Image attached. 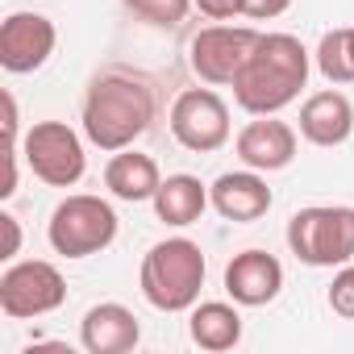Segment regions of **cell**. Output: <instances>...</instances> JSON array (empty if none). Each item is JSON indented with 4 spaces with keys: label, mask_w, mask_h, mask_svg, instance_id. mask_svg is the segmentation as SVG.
Returning a JSON list of instances; mask_svg holds the SVG:
<instances>
[{
    "label": "cell",
    "mask_w": 354,
    "mask_h": 354,
    "mask_svg": "<svg viewBox=\"0 0 354 354\" xmlns=\"http://www.w3.org/2000/svg\"><path fill=\"white\" fill-rule=\"evenodd\" d=\"M308 50L300 38L292 34H263L259 46L250 50L246 67L238 71L234 100L238 109H246L250 117H275L279 109H288L292 100H300L304 84H308Z\"/></svg>",
    "instance_id": "obj_1"
},
{
    "label": "cell",
    "mask_w": 354,
    "mask_h": 354,
    "mask_svg": "<svg viewBox=\"0 0 354 354\" xmlns=\"http://www.w3.org/2000/svg\"><path fill=\"white\" fill-rule=\"evenodd\" d=\"M154 121V92L129 71H104L84 96V133L92 146L117 154L133 146Z\"/></svg>",
    "instance_id": "obj_2"
},
{
    "label": "cell",
    "mask_w": 354,
    "mask_h": 354,
    "mask_svg": "<svg viewBox=\"0 0 354 354\" xmlns=\"http://www.w3.org/2000/svg\"><path fill=\"white\" fill-rule=\"evenodd\" d=\"M205 250L192 238H167L154 242L142 259L138 283L150 308L158 313H192V304H201V288H205Z\"/></svg>",
    "instance_id": "obj_3"
},
{
    "label": "cell",
    "mask_w": 354,
    "mask_h": 354,
    "mask_svg": "<svg viewBox=\"0 0 354 354\" xmlns=\"http://www.w3.org/2000/svg\"><path fill=\"white\" fill-rule=\"evenodd\" d=\"M46 242L63 259H92L117 242V209L104 196L75 192L55 205L46 221Z\"/></svg>",
    "instance_id": "obj_4"
},
{
    "label": "cell",
    "mask_w": 354,
    "mask_h": 354,
    "mask_svg": "<svg viewBox=\"0 0 354 354\" xmlns=\"http://www.w3.org/2000/svg\"><path fill=\"white\" fill-rule=\"evenodd\" d=\"M288 250L304 267H346L354 259V209L308 205L288 221Z\"/></svg>",
    "instance_id": "obj_5"
},
{
    "label": "cell",
    "mask_w": 354,
    "mask_h": 354,
    "mask_svg": "<svg viewBox=\"0 0 354 354\" xmlns=\"http://www.w3.org/2000/svg\"><path fill=\"white\" fill-rule=\"evenodd\" d=\"M63 300H67V279L46 259H21L0 275V313L9 321L46 317L63 308Z\"/></svg>",
    "instance_id": "obj_6"
},
{
    "label": "cell",
    "mask_w": 354,
    "mask_h": 354,
    "mask_svg": "<svg viewBox=\"0 0 354 354\" xmlns=\"http://www.w3.org/2000/svg\"><path fill=\"white\" fill-rule=\"evenodd\" d=\"M21 154H26L30 171L50 188H75L84 180V171H88L84 142L67 121H38L26 133Z\"/></svg>",
    "instance_id": "obj_7"
},
{
    "label": "cell",
    "mask_w": 354,
    "mask_h": 354,
    "mask_svg": "<svg viewBox=\"0 0 354 354\" xmlns=\"http://www.w3.org/2000/svg\"><path fill=\"white\" fill-rule=\"evenodd\" d=\"M171 138L192 154H213L230 142V104L213 88H188L171 104Z\"/></svg>",
    "instance_id": "obj_8"
},
{
    "label": "cell",
    "mask_w": 354,
    "mask_h": 354,
    "mask_svg": "<svg viewBox=\"0 0 354 354\" xmlns=\"http://www.w3.org/2000/svg\"><path fill=\"white\" fill-rule=\"evenodd\" d=\"M259 38L263 34L250 30V26H205L192 38V46H188V63H192V71L205 84L225 88V84L238 80V71L246 67V59L259 46Z\"/></svg>",
    "instance_id": "obj_9"
},
{
    "label": "cell",
    "mask_w": 354,
    "mask_h": 354,
    "mask_svg": "<svg viewBox=\"0 0 354 354\" xmlns=\"http://www.w3.org/2000/svg\"><path fill=\"white\" fill-rule=\"evenodd\" d=\"M59 30L46 13H9L0 26V67L9 75H30L55 55Z\"/></svg>",
    "instance_id": "obj_10"
},
{
    "label": "cell",
    "mask_w": 354,
    "mask_h": 354,
    "mask_svg": "<svg viewBox=\"0 0 354 354\" xmlns=\"http://www.w3.org/2000/svg\"><path fill=\"white\" fill-rule=\"evenodd\" d=\"M283 288V263L267 250H242L225 263V292L242 308H263Z\"/></svg>",
    "instance_id": "obj_11"
},
{
    "label": "cell",
    "mask_w": 354,
    "mask_h": 354,
    "mask_svg": "<svg viewBox=\"0 0 354 354\" xmlns=\"http://www.w3.org/2000/svg\"><path fill=\"white\" fill-rule=\"evenodd\" d=\"M209 205H213L225 221L246 225V221L267 217V209H271V188H267V180H263V171H254V167H246V171H225V175H217L213 188H209Z\"/></svg>",
    "instance_id": "obj_12"
},
{
    "label": "cell",
    "mask_w": 354,
    "mask_h": 354,
    "mask_svg": "<svg viewBox=\"0 0 354 354\" xmlns=\"http://www.w3.org/2000/svg\"><path fill=\"white\" fill-rule=\"evenodd\" d=\"M238 158L254 171H283L296 158V129L279 117H254L238 133Z\"/></svg>",
    "instance_id": "obj_13"
},
{
    "label": "cell",
    "mask_w": 354,
    "mask_h": 354,
    "mask_svg": "<svg viewBox=\"0 0 354 354\" xmlns=\"http://www.w3.org/2000/svg\"><path fill=\"white\" fill-rule=\"evenodd\" d=\"M138 337H142L138 317L117 300L92 304L80 321V342H84L88 354H129L138 346Z\"/></svg>",
    "instance_id": "obj_14"
},
{
    "label": "cell",
    "mask_w": 354,
    "mask_h": 354,
    "mask_svg": "<svg viewBox=\"0 0 354 354\" xmlns=\"http://www.w3.org/2000/svg\"><path fill=\"white\" fill-rule=\"evenodd\" d=\"M350 133H354V104H350L337 88L313 92V96L300 104V138H304V142L329 150V146H342Z\"/></svg>",
    "instance_id": "obj_15"
},
{
    "label": "cell",
    "mask_w": 354,
    "mask_h": 354,
    "mask_svg": "<svg viewBox=\"0 0 354 354\" xmlns=\"http://www.w3.org/2000/svg\"><path fill=\"white\" fill-rule=\"evenodd\" d=\"M158 184H162V175H158V162H154L150 154L133 150V146L117 150V154L109 158V167H104V188H109L117 201H125V205H142V201H154Z\"/></svg>",
    "instance_id": "obj_16"
},
{
    "label": "cell",
    "mask_w": 354,
    "mask_h": 354,
    "mask_svg": "<svg viewBox=\"0 0 354 354\" xmlns=\"http://www.w3.org/2000/svg\"><path fill=\"white\" fill-rule=\"evenodd\" d=\"M154 217L162 225H175V230H184V225H196L201 213L209 209V188L196 180V175H167V180L158 184L154 192Z\"/></svg>",
    "instance_id": "obj_17"
},
{
    "label": "cell",
    "mask_w": 354,
    "mask_h": 354,
    "mask_svg": "<svg viewBox=\"0 0 354 354\" xmlns=\"http://www.w3.org/2000/svg\"><path fill=\"white\" fill-rule=\"evenodd\" d=\"M188 333L201 350H234L242 342V313L238 304H225V300H205V304H192V321H188Z\"/></svg>",
    "instance_id": "obj_18"
},
{
    "label": "cell",
    "mask_w": 354,
    "mask_h": 354,
    "mask_svg": "<svg viewBox=\"0 0 354 354\" xmlns=\"http://www.w3.org/2000/svg\"><path fill=\"white\" fill-rule=\"evenodd\" d=\"M313 59H317V71L329 84H354V26L325 30Z\"/></svg>",
    "instance_id": "obj_19"
},
{
    "label": "cell",
    "mask_w": 354,
    "mask_h": 354,
    "mask_svg": "<svg viewBox=\"0 0 354 354\" xmlns=\"http://www.w3.org/2000/svg\"><path fill=\"white\" fill-rule=\"evenodd\" d=\"M125 5L150 26H184V17L192 13L196 0H125Z\"/></svg>",
    "instance_id": "obj_20"
},
{
    "label": "cell",
    "mask_w": 354,
    "mask_h": 354,
    "mask_svg": "<svg viewBox=\"0 0 354 354\" xmlns=\"http://www.w3.org/2000/svg\"><path fill=\"white\" fill-rule=\"evenodd\" d=\"M325 300H329V308H333L337 317L354 321V263L337 267V275H333V283H329Z\"/></svg>",
    "instance_id": "obj_21"
},
{
    "label": "cell",
    "mask_w": 354,
    "mask_h": 354,
    "mask_svg": "<svg viewBox=\"0 0 354 354\" xmlns=\"http://www.w3.org/2000/svg\"><path fill=\"white\" fill-rule=\"evenodd\" d=\"M288 9H292V0H246L242 17H250V21H271V17H283Z\"/></svg>",
    "instance_id": "obj_22"
},
{
    "label": "cell",
    "mask_w": 354,
    "mask_h": 354,
    "mask_svg": "<svg viewBox=\"0 0 354 354\" xmlns=\"http://www.w3.org/2000/svg\"><path fill=\"white\" fill-rule=\"evenodd\" d=\"M196 9L213 21H230V17H242L246 0H196Z\"/></svg>",
    "instance_id": "obj_23"
},
{
    "label": "cell",
    "mask_w": 354,
    "mask_h": 354,
    "mask_svg": "<svg viewBox=\"0 0 354 354\" xmlns=\"http://www.w3.org/2000/svg\"><path fill=\"white\" fill-rule=\"evenodd\" d=\"M0 225H5V259H17L21 254V225L13 213H0Z\"/></svg>",
    "instance_id": "obj_24"
},
{
    "label": "cell",
    "mask_w": 354,
    "mask_h": 354,
    "mask_svg": "<svg viewBox=\"0 0 354 354\" xmlns=\"http://www.w3.org/2000/svg\"><path fill=\"white\" fill-rule=\"evenodd\" d=\"M5 133H9V146H17V100L5 92Z\"/></svg>",
    "instance_id": "obj_25"
}]
</instances>
